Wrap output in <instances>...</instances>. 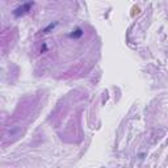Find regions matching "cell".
Returning a JSON list of instances; mask_svg holds the SVG:
<instances>
[{"instance_id": "6da1fadb", "label": "cell", "mask_w": 168, "mask_h": 168, "mask_svg": "<svg viewBox=\"0 0 168 168\" xmlns=\"http://www.w3.org/2000/svg\"><path fill=\"white\" fill-rule=\"evenodd\" d=\"M32 9V3H26V4L21 5L19 7V8H16L15 11H13V15H15V17H20V16H24L25 13H28L29 11Z\"/></svg>"}, {"instance_id": "7a4b0ae2", "label": "cell", "mask_w": 168, "mask_h": 168, "mask_svg": "<svg viewBox=\"0 0 168 168\" xmlns=\"http://www.w3.org/2000/svg\"><path fill=\"white\" fill-rule=\"evenodd\" d=\"M83 35V30L80 29V28H78V29H75V32H72V33L70 34V37L71 38H79Z\"/></svg>"}, {"instance_id": "3957f363", "label": "cell", "mask_w": 168, "mask_h": 168, "mask_svg": "<svg viewBox=\"0 0 168 168\" xmlns=\"http://www.w3.org/2000/svg\"><path fill=\"white\" fill-rule=\"evenodd\" d=\"M57 25V23H54V24H50L47 28H46V29H44V33H49V30L50 29H54V26Z\"/></svg>"}]
</instances>
